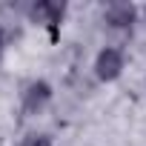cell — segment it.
Returning <instances> with one entry per match:
<instances>
[{"mask_svg": "<svg viewBox=\"0 0 146 146\" xmlns=\"http://www.w3.org/2000/svg\"><path fill=\"white\" fill-rule=\"evenodd\" d=\"M0 49H3V43H0Z\"/></svg>", "mask_w": 146, "mask_h": 146, "instance_id": "8992f818", "label": "cell"}, {"mask_svg": "<svg viewBox=\"0 0 146 146\" xmlns=\"http://www.w3.org/2000/svg\"><path fill=\"white\" fill-rule=\"evenodd\" d=\"M49 98H52V89H49V83H43V80H35V83H29L26 86V92H23V112H29V115H37L46 103H49Z\"/></svg>", "mask_w": 146, "mask_h": 146, "instance_id": "7a4b0ae2", "label": "cell"}, {"mask_svg": "<svg viewBox=\"0 0 146 146\" xmlns=\"http://www.w3.org/2000/svg\"><path fill=\"white\" fill-rule=\"evenodd\" d=\"M120 69H123V54L117 49H103L95 60V75L100 80H115L120 75Z\"/></svg>", "mask_w": 146, "mask_h": 146, "instance_id": "6da1fadb", "label": "cell"}, {"mask_svg": "<svg viewBox=\"0 0 146 146\" xmlns=\"http://www.w3.org/2000/svg\"><path fill=\"white\" fill-rule=\"evenodd\" d=\"M20 146H52V140H49L46 135H29Z\"/></svg>", "mask_w": 146, "mask_h": 146, "instance_id": "5b68a950", "label": "cell"}, {"mask_svg": "<svg viewBox=\"0 0 146 146\" xmlns=\"http://www.w3.org/2000/svg\"><path fill=\"white\" fill-rule=\"evenodd\" d=\"M106 23L112 29H129L135 23V6L132 3H112L106 9Z\"/></svg>", "mask_w": 146, "mask_h": 146, "instance_id": "277c9868", "label": "cell"}, {"mask_svg": "<svg viewBox=\"0 0 146 146\" xmlns=\"http://www.w3.org/2000/svg\"><path fill=\"white\" fill-rule=\"evenodd\" d=\"M29 17L37 20V23H46V26H57L63 20V3H52V0H40L29 9Z\"/></svg>", "mask_w": 146, "mask_h": 146, "instance_id": "3957f363", "label": "cell"}]
</instances>
